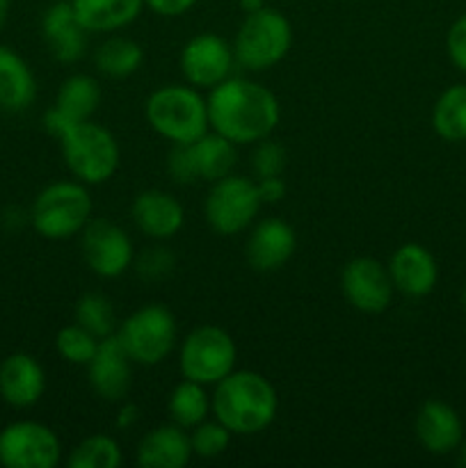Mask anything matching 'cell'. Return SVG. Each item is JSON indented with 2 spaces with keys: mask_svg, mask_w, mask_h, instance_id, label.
<instances>
[{
  "mask_svg": "<svg viewBox=\"0 0 466 468\" xmlns=\"http://www.w3.org/2000/svg\"><path fill=\"white\" fill-rule=\"evenodd\" d=\"M208 123L233 144H249L270 137L279 123V101L259 82L227 78L213 87L208 101Z\"/></svg>",
  "mask_w": 466,
  "mask_h": 468,
  "instance_id": "cell-1",
  "label": "cell"
},
{
  "mask_svg": "<svg viewBox=\"0 0 466 468\" xmlns=\"http://www.w3.org/2000/svg\"><path fill=\"white\" fill-rule=\"evenodd\" d=\"M215 416L233 434L263 432L277 416V391L272 384L251 370H231L219 379L213 402Z\"/></svg>",
  "mask_w": 466,
  "mask_h": 468,
  "instance_id": "cell-2",
  "label": "cell"
},
{
  "mask_svg": "<svg viewBox=\"0 0 466 468\" xmlns=\"http://www.w3.org/2000/svg\"><path fill=\"white\" fill-rule=\"evenodd\" d=\"M146 119L158 135L174 144H190L208 131V105L196 90L167 85L155 90L146 101Z\"/></svg>",
  "mask_w": 466,
  "mask_h": 468,
  "instance_id": "cell-3",
  "label": "cell"
},
{
  "mask_svg": "<svg viewBox=\"0 0 466 468\" xmlns=\"http://www.w3.org/2000/svg\"><path fill=\"white\" fill-rule=\"evenodd\" d=\"M292 44L291 21L272 7L249 12L242 21L233 44V55L240 67L265 71L288 55Z\"/></svg>",
  "mask_w": 466,
  "mask_h": 468,
  "instance_id": "cell-4",
  "label": "cell"
},
{
  "mask_svg": "<svg viewBox=\"0 0 466 468\" xmlns=\"http://www.w3.org/2000/svg\"><path fill=\"white\" fill-rule=\"evenodd\" d=\"M62 155L73 176L82 183H103L117 172L119 144L108 128L94 122H78L59 135Z\"/></svg>",
  "mask_w": 466,
  "mask_h": 468,
  "instance_id": "cell-5",
  "label": "cell"
},
{
  "mask_svg": "<svg viewBox=\"0 0 466 468\" xmlns=\"http://www.w3.org/2000/svg\"><path fill=\"white\" fill-rule=\"evenodd\" d=\"M91 215V197L85 186L59 181L44 187L32 204L30 219L39 236L64 240L87 227Z\"/></svg>",
  "mask_w": 466,
  "mask_h": 468,
  "instance_id": "cell-6",
  "label": "cell"
},
{
  "mask_svg": "<svg viewBox=\"0 0 466 468\" xmlns=\"http://www.w3.org/2000/svg\"><path fill=\"white\" fill-rule=\"evenodd\" d=\"M131 361L155 366L176 346V320L163 304H149L128 315L117 334Z\"/></svg>",
  "mask_w": 466,
  "mask_h": 468,
  "instance_id": "cell-7",
  "label": "cell"
},
{
  "mask_svg": "<svg viewBox=\"0 0 466 468\" xmlns=\"http://www.w3.org/2000/svg\"><path fill=\"white\" fill-rule=\"evenodd\" d=\"M236 343L224 329L204 324L183 341L181 373L199 384H217L236 368Z\"/></svg>",
  "mask_w": 466,
  "mask_h": 468,
  "instance_id": "cell-8",
  "label": "cell"
},
{
  "mask_svg": "<svg viewBox=\"0 0 466 468\" xmlns=\"http://www.w3.org/2000/svg\"><path fill=\"white\" fill-rule=\"evenodd\" d=\"M236 165V144L219 133L213 135H201L199 140L190 144H176L169 154L167 167L176 183H195L201 181H219L228 176Z\"/></svg>",
  "mask_w": 466,
  "mask_h": 468,
  "instance_id": "cell-9",
  "label": "cell"
},
{
  "mask_svg": "<svg viewBox=\"0 0 466 468\" xmlns=\"http://www.w3.org/2000/svg\"><path fill=\"white\" fill-rule=\"evenodd\" d=\"M259 186L249 178L224 176L215 181L213 190L206 197L204 213L210 229L219 236H233L251 224L260 208Z\"/></svg>",
  "mask_w": 466,
  "mask_h": 468,
  "instance_id": "cell-10",
  "label": "cell"
},
{
  "mask_svg": "<svg viewBox=\"0 0 466 468\" xmlns=\"http://www.w3.org/2000/svg\"><path fill=\"white\" fill-rule=\"evenodd\" d=\"M62 446L48 425L18 420L0 430V464L7 468H55Z\"/></svg>",
  "mask_w": 466,
  "mask_h": 468,
  "instance_id": "cell-11",
  "label": "cell"
},
{
  "mask_svg": "<svg viewBox=\"0 0 466 468\" xmlns=\"http://www.w3.org/2000/svg\"><path fill=\"white\" fill-rule=\"evenodd\" d=\"M82 256L94 274L114 279L132 263V242L122 229L108 219H90L82 229Z\"/></svg>",
  "mask_w": 466,
  "mask_h": 468,
  "instance_id": "cell-12",
  "label": "cell"
},
{
  "mask_svg": "<svg viewBox=\"0 0 466 468\" xmlns=\"http://www.w3.org/2000/svg\"><path fill=\"white\" fill-rule=\"evenodd\" d=\"M341 286L347 302L364 314L387 311L393 302V292H396L388 268H384L379 261L370 259V256L352 259L343 268Z\"/></svg>",
  "mask_w": 466,
  "mask_h": 468,
  "instance_id": "cell-13",
  "label": "cell"
},
{
  "mask_svg": "<svg viewBox=\"0 0 466 468\" xmlns=\"http://www.w3.org/2000/svg\"><path fill=\"white\" fill-rule=\"evenodd\" d=\"M236 55L217 35H199L185 44L181 53L183 76L195 87H210L224 82L231 73Z\"/></svg>",
  "mask_w": 466,
  "mask_h": 468,
  "instance_id": "cell-14",
  "label": "cell"
},
{
  "mask_svg": "<svg viewBox=\"0 0 466 468\" xmlns=\"http://www.w3.org/2000/svg\"><path fill=\"white\" fill-rule=\"evenodd\" d=\"M101 103V85L87 73H76L67 78L58 91L55 108L44 117L46 131L55 137L62 135L69 126L78 122H87L96 112Z\"/></svg>",
  "mask_w": 466,
  "mask_h": 468,
  "instance_id": "cell-15",
  "label": "cell"
},
{
  "mask_svg": "<svg viewBox=\"0 0 466 468\" xmlns=\"http://www.w3.org/2000/svg\"><path fill=\"white\" fill-rule=\"evenodd\" d=\"M90 368V384L103 400L117 402L128 396L131 388V356L114 334L101 338L94 356L87 364Z\"/></svg>",
  "mask_w": 466,
  "mask_h": 468,
  "instance_id": "cell-16",
  "label": "cell"
},
{
  "mask_svg": "<svg viewBox=\"0 0 466 468\" xmlns=\"http://www.w3.org/2000/svg\"><path fill=\"white\" fill-rule=\"evenodd\" d=\"M297 238L283 219H263L247 240V261L259 272H272L286 265L295 254Z\"/></svg>",
  "mask_w": 466,
  "mask_h": 468,
  "instance_id": "cell-17",
  "label": "cell"
},
{
  "mask_svg": "<svg viewBox=\"0 0 466 468\" xmlns=\"http://www.w3.org/2000/svg\"><path fill=\"white\" fill-rule=\"evenodd\" d=\"M388 272H391L393 286L407 297L429 295L437 286L439 277L434 256L416 242H407L391 256Z\"/></svg>",
  "mask_w": 466,
  "mask_h": 468,
  "instance_id": "cell-18",
  "label": "cell"
},
{
  "mask_svg": "<svg viewBox=\"0 0 466 468\" xmlns=\"http://www.w3.org/2000/svg\"><path fill=\"white\" fill-rule=\"evenodd\" d=\"M416 437L420 446L432 455H448L457 451L464 439V425L450 405L428 400L416 416Z\"/></svg>",
  "mask_w": 466,
  "mask_h": 468,
  "instance_id": "cell-19",
  "label": "cell"
},
{
  "mask_svg": "<svg viewBox=\"0 0 466 468\" xmlns=\"http://www.w3.org/2000/svg\"><path fill=\"white\" fill-rule=\"evenodd\" d=\"M44 388L46 375L35 356L16 352L0 364V398L7 405L32 407L44 396Z\"/></svg>",
  "mask_w": 466,
  "mask_h": 468,
  "instance_id": "cell-20",
  "label": "cell"
},
{
  "mask_svg": "<svg viewBox=\"0 0 466 468\" xmlns=\"http://www.w3.org/2000/svg\"><path fill=\"white\" fill-rule=\"evenodd\" d=\"M41 32L48 50L59 62H78L87 48V30L78 21L71 3H55L41 18Z\"/></svg>",
  "mask_w": 466,
  "mask_h": 468,
  "instance_id": "cell-21",
  "label": "cell"
},
{
  "mask_svg": "<svg viewBox=\"0 0 466 468\" xmlns=\"http://www.w3.org/2000/svg\"><path fill=\"white\" fill-rule=\"evenodd\" d=\"M131 213L135 227L144 231L146 236L158 238V240L176 236L183 227V219H185L181 201L169 192L160 190L140 192L132 201Z\"/></svg>",
  "mask_w": 466,
  "mask_h": 468,
  "instance_id": "cell-22",
  "label": "cell"
},
{
  "mask_svg": "<svg viewBox=\"0 0 466 468\" xmlns=\"http://www.w3.org/2000/svg\"><path fill=\"white\" fill-rule=\"evenodd\" d=\"M190 457V437L176 423L151 430L137 446V464L144 468H183Z\"/></svg>",
  "mask_w": 466,
  "mask_h": 468,
  "instance_id": "cell-23",
  "label": "cell"
},
{
  "mask_svg": "<svg viewBox=\"0 0 466 468\" xmlns=\"http://www.w3.org/2000/svg\"><path fill=\"white\" fill-rule=\"evenodd\" d=\"M35 96L37 82L26 59L0 44V108L7 112H21L30 108Z\"/></svg>",
  "mask_w": 466,
  "mask_h": 468,
  "instance_id": "cell-24",
  "label": "cell"
},
{
  "mask_svg": "<svg viewBox=\"0 0 466 468\" xmlns=\"http://www.w3.org/2000/svg\"><path fill=\"white\" fill-rule=\"evenodd\" d=\"M71 7L87 32H110L135 21L144 0H71Z\"/></svg>",
  "mask_w": 466,
  "mask_h": 468,
  "instance_id": "cell-25",
  "label": "cell"
},
{
  "mask_svg": "<svg viewBox=\"0 0 466 468\" xmlns=\"http://www.w3.org/2000/svg\"><path fill=\"white\" fill-rule=\"evenodd\" d=\"M432 126L441 140H466V85H452L439 96L432 110Z\"/></svg>",
  "mask_w": 466,
  "mask_h": 468,
  "instance_id": "cell-26",
  "label": "cell"
},
{
  "mask_svg": "<svg viewBox=\"0 0 466 468\" xmlns=\"http://www.w3.org/2000/svg\"><path fill=\"white\" fill-rule=\"evenodd\" d=\"M142 46L126 37H112L96 48L94 62L101 73L110 78H128L142 67Z\"/></svg>",
  "mask_w": 466,
  "mask_h": 468,
  "instance_id": "cell-27",
  "label": "cell"
},
{
  "mask_svg": "<svg viewBox=\"0 0 466 468\" xmlns=\"http://www.w3.org/2000/svg\"><path fill=\"white\" fill-rule=\"evenodd\" d=\"M208 410L210 402L204 391V384L192 382V379L178 384L169 398V416L178 428H196L199 423H204Z\"/></svg>",
  "mask_w": 466,
  "mask_h": 468,
  "instance_id": "cell-28",
  "label": "cell"
},
{
  "mask_svg": "<svg viewBox=\"0 0 466 468\" xmlns=\"http://www.w3.org/2000/svg\"><path fill=\"white\" fill-rule=\"evenodd\" d=\"M122 464V451L112 437L94 434L73 448L69 457L71 468H117Z\"/></svg>",
  "mask_w": 466,
  "mask_h": 468,
  "instance_id": "cell-29",
  "label": "cell"
},
{
  "mask_svg": "<svg viewBox=\"0 0 466 468\" xmlns=\"http://www.w3.org/2000/svg\"><path fill=\"white\" fill-rule=\"evenodd\" d=\"M76 323L96 338H105L112 334L117 318H114V309L108 297L99 292H87L76 304Z\"/></svg>",
  "mask_w": 466,
  "mask_h": 468,
  "instance_id": "cell-30",
  "label": "cell"
},
{
  "mask_svg": "<svg viewBox=\"0 0 466 468\" xmlns=\"http://www.w3.org/2000/svg\"><path fill=\"white\" fill-rule=\"evenodd\" d=\"M99 341L101 338H96L94 334H90L80 324H69V327L59 329L55 346H58L62 359H67L69 364L87 366L94 356L96 347H99Z\"/></svg>",
  "mask_w": 466,
  "mask_h": 468,
  "instance_id": "cell-31",
  "label": "cell"
},
{
  "mask_svg": "<svg viewBox=\"0 0 466 468\" xmlns=\"http://www.w3.org/2000/svg\"><path fill=\"white\" fill-rule=\"evenodd\" d=\"M231 430L219 423V420L217 423H199L196 428H192L190 434L192 455L204 457V460L219 457L231 443Z\"/></svg>",
  "mask_w": 466,
  "mask_h": 468,
  "instance_id": "cell-32",
  "label": "cell"
},
{
  "mask_svg": "<svg viewBox=\"0 0 466 468\" xmlns=\"http://www.w3.org/2000/svg\"><path fill=\"white\" fill-rule=\"evenodd\" d=\"M251 167H254L256 176L268 178V176H281L283 167H286V151L279 142L274 140H260L256 146L254 158H251Z\"/></svg>",
  "mask_w": 466,
  "mask_h": 468,
  "instance_id": "cell-33",
  "label": "cell"
},
{
  "mask_svg": "<svg viewBox=\"0 0 466 468\" xmlns=\"http://www.w3.org/2000/svg\"><path fill=\"white\" fill-rule=\"evenodd\" d=\"M174 263H176V259L167 247H146L140 259L135 261V268L140 277L163 279L172 272Z\"/></svg>",
  "mask_w": 466,
  "mask_h": 468,
  "instance_id": "cell-34",
  "label": "cell"
},
{
  "mask_svg": "<svg viewBox=\"0 0 466 468\" xmlns=\"http://www.w3.org/2000/svg\"><path fill=\"white\" fill-rule=\"evenodd\" d=\"M446 48L450 55L452 64H455L460 71L466 73V14L457 18L450 26L446 37Z\"/></svg>",
  "mask_w": 466,
  "mask_h": 468,
  "instance_id": "cell-35",
  "label": "cell"
},
{
  "mask_svg": "<svg viewBox=\"0 0 466 468\" xmlns=\"http://www.w3.org/2000/svg\"><path fill=\"white\" fill-rule=\"evenodd\" d=\"M256 186H259V195L263 204H277V201H281L283 195H286V183H283L281 176L259 178Z\"/></svg>",
  "mask_w": 466,
  "mask_h": 468,
  "instance_id": "cell-36",
  "label": "cell"
},
{
  "mask_svg": "<svg viewBox=\"0 0 466 468\" xmlns=\"http://www.w3.org/2000/svg\"><path fill=\"white\" fill-rule=\"evenodd\" d=\"M196 0H144L149 9H154L160 16H181L195 5Z\"/></svg>",
  "mask_w": 466,
  "mask_h": 468,
  "instance_id": "cell-37",
  "label": "cell"
},
{
  "mask_svg": "<svg viewBox=\"0 0 466 468\" xmlns=\"http://www.w3.org/2000/svg\"><path fill=\"white\" fill-rule=\"evenodd\" d=\"M137 407L135 405H123V410L119 411V419H117V425L119 428H128V425H132L137 420Z\"/></svg>",
  "mask_w": 466,
  "mask_h": 468,
  "instance_id": "cell-38",
  "label": "cell"
},
{
  "mask_svg": "<svg viewBox=\"0 0 466 468\" xmlns=\"http://www.w3.org/2000/svg\"><path fill=\"white\" fill-rule=\"evenodd\" d=\"M240 7H242V12H256V9H260V7H265V0H240Z\"/></svg>",
  "mask_w": 466,
  "mask_h": 468,
  "instance_id": "cell-39",
  "label": "cell"
},
{
  "mask_svg": "<svg viewBox=\"0 0 466 468\" xmlns=\"http://www.w3.org/2000/svg\"><path fill=\"white\" fill-rule=\"evenodd\" d=\"M7 16H9V0H0V30H3L5 23H7Z\"/></svg>",
  "mask_w": 466,
  "mask_h": 468,
  "instance_id": "cell-40",
  "label": "cell"
},
{
  "mask_svg": "<svg viewBox=\"0 0 466 468\" xmlns=\"http://www.w3.org/2000/svg\"><path fill=\"white\" fill-rule=\"evenodd\" d=\"M460 462L466 466V441H464V446H461V457H460Z\"/></svg>",
  "mask_w": 466,
  "mask_h": 468,
  "instance_id": "cell-41",
  "label": "cell"
},
{
  "mask_svg": "<svg viewBox=\"0 0 466 468\" xmlns=\"http://www.w3.org/2000/svg\"><path fill=\"white\" fill-rule=\"evenodd\" d=\"M461 309L466 311V286H464V291H461Z\"/></svg>",
  "mask_w": 466,
  "mask_h": 468,
  "instance_id": "cell-42",
  "label": "cell"
}]
</instances>
